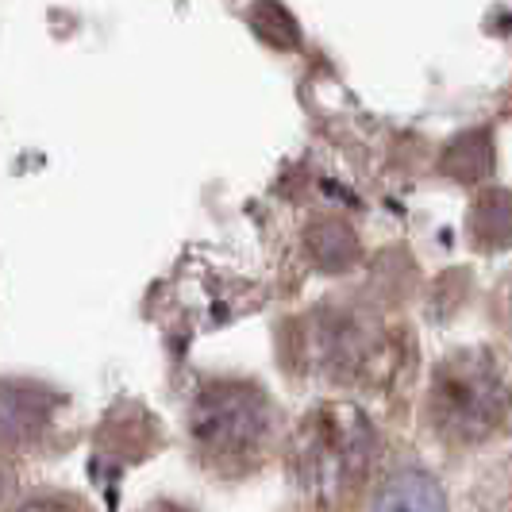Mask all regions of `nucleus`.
I'll return each instance as SVG.
<instances>
[{
  "instance_id": "nucleus-1",
  "label": "nucleus",
  "mask_w": 512,
  "mask_h": 512,
  "mask_svg": "<svg viewBox=\"0 0 512 512\" xmlns=\"http://www.w3.org/2000/svg\"><path fill=\"white\" fill-rule=\"evenodd\" d=\"M378 462V436L355 405H320L289 443V478L308 509L347 512L359 505Z\"/></svg>"
},
{
  "instance_id": "nucleus-2",
  "label": "nucleus",
  "mask_w": 512,
  "mask_h": 512,
  "mask_svg": "<svg viewBox=\"0 0 512 512\" xmlns=\"http://www.w3.org/2000/svg\"><path fill=\"white\" fill-rule=\"evenodd\" d=\"M189 443L208 470L243 478L270 459L278 443V405L255 382H208L189 405Z\"/></svg>"
},
{
  "instance_id": "nucleus-3",
  "label": "nucleus",
  "mask_w": 512,
  "mask_h": 512,
  "mask_svg": "<svg viewBox=\"0 0 512 512\" xmlns=\"http://www.w3.org/2000/svg\"><path fill=\"white\" fill-rule=\"evenodd\" d=\"M512 409L509 378L489 351L466 347L436 366L428 389V424L451 447L486 443Z\"/></svg>"
},
{
  "instance_id": "nucleus-4",
  "label": "nucleus",
  "mask_w": 512,
  "mask_h": 512,
  "mask_svg": "<svg viewBox=\"0 0 512 512\" xmlns=\"http://www.w3.org/2000/svg\"><path fill=\"white\" fill-rule=\"evenodd\" d=\"M51 393L20 382H0V443L24 447L47 432Z\"/></svg>"
},
{
  "instance_id": "nucleus-5",
  "label": "nucleus",
  "mask_w": 512,
  "mask_h": 512,
  "mask_svg": "<svg viewBox=\"0 0 512 512\" xmlns=\"http://www.w3.org/2000/svg\"><path fill=\"white\" fill-rule=\"evenodd\" d=\"M374 512H447V497L428 470H397L378 489Z\"/></svg>"
},
{
  "instance_id": "nucleus-6",
  "label": "nucleus",
  "mask_w": 512,
  "mask_h": 512,
  "mask_svg": "<svg viewBox=\"0 0 512 512\" xmlns=\"http://www.w3.org/2000/svg\"><path fill=\"white\" fill-rule=\"evenodd\" d=\"M470 239L482 251H505L512 247V193L509 189H486L470 208Z\"/></svg>"
},
{
  "instance_id": "nucleus-7",
  "label": "nucleus",
  "mask_w": 512,
  "mask_h": 512,
  "mask_svg": "<svg viewBox=\"0 0 512 512\" xmlns=\"http://www.w3.org/2000/svg\"><path fill=\"white\" fill-rule=\"evenodd\" d=\"M439 170L447 178L462 181V185L486 181L489 170H493V139H489V131L474 128V131H462L459 139H451L447 151H443Z\"/></svg>"
},
{
  "instance_id": "nucleus-8",
  "label": "nucleus",
  "mask_w": 512,
  "mask_h": 512,
  "mask_svg": "<svg viewBox=\"0 0 512 512\" xmlns=\"http://www.w3.org/2000/svg\"><path fill=\"white\" fill-rule=\"evenodd\" d=\"M308 255L316 258V266L324 270H347L359 258V235L347 228L343 220H316L305 231Z\"/></svg>"
},
{
  "instance_id": "nucleus-9",
  "label": "nucleus",
  "mask_w": 512,
  "mask_h": 512,
  "mask_svg": "<svg viewBox=\"0 0 512 512\" xmlns=\"http://www.w3.org/2000/svg\"><path fill=\"white\" fill-rule=\"evenodd\" d=\"M247 20L258 31V39L278 47V51H293L301 43V24H297V16L285 8L282 0H258L255 8L247 12Z\"/></svg>"
},
{
  "instance_id": "nucleus-10",
  "label": "nucleus",
  "mask_w": 512,
  "mask_h": 512,
  "mask_svg": "<svg viewBox=\"0 0 512 512\" xmlns=\"http://www.w3.org/2000/svg\"><path fill=\"white\" fill-rule=\"evenodd\" d=\"M12 512H89L85 505H77L74 497H62V493H43V497H31L24 505H16Z\"/></svg>"
},
{
  "instance_id": "nucleus-11",
  "label": "nucleus",
  "mask_w": 512,
  "mask_h": 512,
  "mask_svg": "<svg viewBox=\"0 0 512 512\" xmlns=\"http://www.w3.org/2000/svg\"><path fill=\"white\" fill-rule=\"evenodd\" d=\"M143 512H189V509H181V505H170V501H158V505H151V509H143Z\"/></svg>"
},
{
  "instance_id": "nucleus-12",
  "label": "nucleus",
  "mask_w": 512,
  "mask_h": 512,
  "mask_svg": "<svg viewBox=\"0 0 512 512\" xmlns=\"http://www.w3.org/2000/svg\"><path fill=\"white\" fill-rule=\"evenodd\" d=\"M4 489H8V474H4V466H0V501H4Z\"/></svg>"
}]
</instances>
